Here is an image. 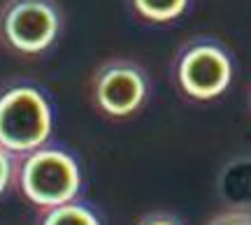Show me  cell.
Instances as JSON below:
<instances>
[{"label": "cell", "mask_w": 251, "mask_h": 225, "mask_svg": "<svg viewBox=\"0 0 251 225\" xmlns=\"http://www.w3.org/2000/svg\"><path fill=\"white\" fill-rule=\"evenodd\" d=\"M14 183L40 209L75 202L81 190V167L72 153L42 146L17 158Z\"/></svg>", "instance_id": "obj_1"}, {"label": "cell", "mask_w": 251, "mask_h": 225, "mask_svg": "<svg viewBox=\"0 0 251 225\" xmlns=\"http://www.w3.org/2000/svg\"><path fill=\"white\" fill-rule=\"evenodd\" d=\"M54 128V112L33 84H14L0 90V144L14 156L42 149Z\"/></svg>", "instance_id": "obj_2"}, {"label": "cell", "mask_w": 251, "mask_h": 225, "mask_svg": "<svg viewBox=\"0 0 251 225\" xmlns=\"http://www.w3.org/2000/svg\"><path fill=\"white\" fill-rule=\"evenodd\" d=\"M233 56L228 46L209 35L188 37L175 54L172 77L186 98L214 100L233 81Z\"/></svg>", "instance_id": "obj_3"}, {"label": "cell", "mask_w": 251, "mask_h": 225, "mask_svg": "<svg viewBox=\"0 0 251 225\" xmlns=\"http://www.w3.org/2000/svg\"><path fill=\"white\" fill-rule=\"evenodd\" d=\"M65 23L58 0H2L0 42L21 56H40L51 49Z\"/></svg>", "instance_id": "obj_4"}, {"label": "cell", "mask_w": 251, "mask_h": 225, "mask_svg": "<svg viewBox=\"0 0 251 225\" xmlns=\"http://www.w3.org/2000/svg\"><path fill=\"white\" fill-rule=\"evenodd\" d=\"M89 93L105 116H133L147 102L149 74L133 58H107L91 74Z\"/></svg>", "instance_id": "obj_5"}, {"label": "cell", "mask_w": 251, "mask_h": 225, "mask_svg": "<svg viewBox=\"0 0 251 225\" xmlns=\"http://www.w3.org/2000/svg\"><path fill=\"white\" fill-rule=\"evenodd\" d=\"M128 5L147 23H170L186 12L191 0H128Z\"/></svg>", "instance_id": "obj_6"}, {"label": "cell", "mask_w": 251, "mask_h": 225, "mask_svg": "<svg viewBox=\"0 0 251 225\" xmlns=\"http://www.w3.org/2000/svg\"><path fill=\"white\" fill-rule=\"evenodd\" d=\"M37 225H100L98 214L81 202H68L51 209H42Z\"/></svg>", "instance_id": "obj_7"}, {"label": "cell", "mask_w": 251, "mask_h": 225, "mask_svg": "<svg viewBox=\"0 0 251 225\" xmlns=\"http://www.w3.org/2000/svg\"><path fill=\"white\" fill-rule=\"evenodd\" d=\"M17 158L12 151H7L5 146L0 144V195L14 183L17 177Z\"/></svg>", "instance_id": "obj_8"}, {"label": "cell", "mask_w": 251, "mask_h": 225, "mask_svg": "<svg viewBox=\"0 0 251 225\" xmlns=\"http://www.w3.org/2000/svg\"><path fill=\"white\" fill-rule=\"evenodd\" d=\"M205 225H251V209L244 207L226 209L221 214L212 216Z\"/></svg>", "instance_id": "obj_9"}, {"label": "cell", "mask_w": 251, "mask_h": 225, "mask_svg": "<svg viewBox=\"0 0 251 225\" xmlns=\"http://www.w3.org/2000/svg\"><path fill=\"white\" fill-rule=\"evenodd\" d=\"M137 225H184L175 214H168V211H151V214H144Z\"/></svg>", "instance_id": "obj_10"}]
</instances>
